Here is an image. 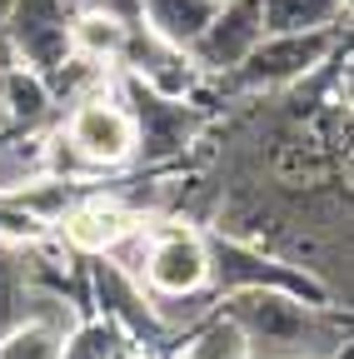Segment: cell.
I'll return each mask as SVG.
<instances>
[{
	"label": "cell",
	"instance_id": "obj_1",
	"mask_svg": "<svg viewBox=\"0 0 354 359\" xmlns=\"http://www.w3.org/2000/svg\"><path fill=\"white\" fill-rule=\"evenodd\" d=\"M210 309L235 320L250 359H334L349 339V320L334 304L299 299L290 290H230L215 294Z\"/></svg>",
	"mask_w": 354,
	"mask_h": 359
},
{
	"label": "cell",
	"instance_id": "obj_2",
	"mask_svg": "<svg viewBox=\"0 0 354 359\" xmlns=\"http://www.w3.org/2000/svg\"><path fill=\"white\" fill-rule=\"evenodd\" d=\"M115 95L125 100L130 120H135V160H145V165H170L205 130V110L190 95H165V90L125 75V70H115Z\"/></svg>",
	"mask_w": 354,
	"mask_h": 359
},
{
	"label": "cell",
	"instance_id": "obj_3",
	"mask_svg": "<svg viewBox=\"0 0 354 359\" xmlns=\"http://www.w3.org/2000/svg\"><path fill=\"white\" fill-rule=\"evenodd\" d=\"M205 250H210V299L230 294V290H290L299 299H320L329 304V290L309 275L304 264H285L275 255H264L254 245H240L225 230H205Z\"/></svg>",
	"mask_w": 354,
	"mask_h": 359
},
{
	"label": "cell",
	"instance_id": "obj_4",
	"mask_svg": "<svg viewBox=\"0 0 354 359\" xmlns=\"http://www.w3.org/2000/svg\"><path fill=\"white\" fill-rule=\"evenodd\" d=\"M60 135L95 175H115L125 165H135V120H130L125 100L115 95V70L95 95L70 105V115L60 120Z\"/></svg>",
	"mask_w": 354,
	"mask_h": 359
},
{
	"label": "cell",
	"instance_id": "obj_5",
	"mask_svg": "<svg viewBox=\"0 0 354 359\" xmlns=\"http://www.w3.org/2000/svg\"><path fill=\"white\" fill-rule=\"evenodd\" d=\"M85 290H90L95 314H100L105 325H115V334H120L125 344L160 354V349L175 339V334L165 330V320H160L150 290H145L140 280H130L125 269L110 264L105 255H90V259H85ZM160 359H165V354H160Z\"/></svg>",
	"mask_w": 354,
	"mask_h": 359
},
{
	"label": "cell",
	"instance_id": "obj_6",
	"mask_svg": "<svg viewBox=\"0 0 354 359\" xmlns=\"http://www.w3.org/2000/svg\"><path fill=\"white\" fill-rule=\"evenodd\" d=\"M140 285L150 290L155 304L210 294V250H205V230H195V224H180V219L150 224V245H145V264H140Z\"/></svg>",
	"mask_w": 354,
	"mask_h": 359
},
{
	"label": "cell",
	"instance_id": "obj_7",
	"mask_svg": "<svg viewBox=\"0 0 354 359\" xmlns=\"http://www.w3.org/2000/svg\"><path fill=\"white\" fill-rule=\"evenodd\" d=\"M334 30H294V35H259V45L230 70L219 75L235 90H280V85H294L304 80L309 70H320L334 50Z\"/></svg>",
	"mask_w": 354,
	"mask_h": 359
},
{
	"label": "cell",
	"instance_id": "obj_8",
	"mask_svg": "<svg viewBox=\"0 0 354 359\" xmlns=\"http://www.w3.org/2000/svg\"><path fill=\"white\" fill-rule=\"evenodd\" d=\"M145 215L130 205L125 195H105V190H80V200L60 215V224H55V240L65 245V250H75L80 259H90V255H105L120 235H130L140 224Z\"/></svg>",
	"mask_w": 354,
	"mask_h": 359
},
{
	"label": "cell",
	"instance_id": "obj_9",
	"mask_svg": "<svg viewBox=\"0 0 354 359\" xmlns=\"http://www.w3.org/2000/svg\"><path fill=\"white\" fill-rule=\"evenodd\" d=\"M259 35H264V20H259V0H219V11H215V20L200 30V40L190 45V65H195V75H210V80H219V75H230L254 45H259Z\"/></svg>",
	"mask_w": 354,
	"mask_h": 359
},
{
	"label": "cell",
	"instance_id": "obj_10",
	"mask_svg": "<svg viewBox=\"0 0 354 359\" xmlns=\"http://www.w3.org/2000/svg\"><path fill=\"white\" fill-rule=\"evenodd\" d=\"M11 35L20 60L40 75H55L70 60V15L60 0H20L11 15Z\"/></svg>",
	"mask_w": 354,
	"mask_h": 359
},
{
	"label": "cell",
	"instance_id": "obj_11",
	"mask_svg": "<svg viewBox=\"0 0 354 359\" xmlns=\"http://www.w3.org/2000/svg\"><path fill=\"white\" fill-rule=\"evenodd\" d=\"M55 115V95H50V80L30 70V65H15L0 75V125L6 130H20V135H35L46 130Z\"/></svg>",
	"mask_w": 354,
	"mask_h": 359
},
{
	"label": "cell",
	"instance_id": "obj_12",
	"mask_svg": "<svg viewBox=\"0 0 354 359\" xmlns=\"http://www.w3.org/2000/svg\"><path fill=\"white\" fill-rule=\"evenodd\" d=\"M219 0H140V25L175 50H190L200 30L215 20Z\"/></svg>",
	"mask_w": 354,
	"mask_h": 359
},
{
	"label": "cell",
	"instance_id": "obj_13",
	"mask_svg": "<svg viewBox=\"0 0 354 359\" xmlns=\"http://www.w3.org/2000/svg\"><path fill=\"white\" fill-rule=\"evenodd\" d=\"M125 35H130V25L115 11H80V15H70V55L85 65L115 70V60L125 50Z\"/></svg>",
	"mask_w": 354,
	"mask_h": 359
},
{
	"label": "cell",
	"instance_id": "obj_14",
	"mask_svg": "<svg viewBox=\"0 0 354 359\" xmlns=\"http://www.w3.org/2000/svg\"><path fill=\"white\" fill-rule=\"evenodd\" d=\"M349 11V0H259L264 35H294V30H334Z\"/></svg>",
	"mask_w": 354,
	"mask_h": 359
},
{
	"label": "cell",
	"instance_id": "obj_15",
	"mask_svg": "<svg viewBox=\"0 0 354 359\" xmlns=\"http://www.w3.org/2000/svg\"><path fill=\"white\" fill-rule=\"evenodd\" d=\"M170 359H250V349H245V334L235 330V320H225L219 309H210Z\"/></svg>",
	"mask_w": 354,
	"mask_h": 359
},
{
	"label": "cell",
	"instance_id": "obj_16",
	"mask_svg": "<svg viewBox=\"0 0 354 359\" xmlns=\"http://www.w3.org/2000/svg\"><path fill=\"white\" fill-rule=\"evenodd\" d=\"M30 309V264H25V245H6L0 240V334H11Z\"/></svg>",
	"mask_w": 354,
	"mask_h": 359
},
{
	"label": "cell",
	"instance_id": "obj_17",
	"mask_svg": "<svg viewBox=\"0 0 354 359\" xmlns=\"http://www.w3.org/2000/svg\"><path fill=\"white\" fill-rule=\"evenodd\" d=\"M35 175H46V135H20L15 130V140L0 135V195H15Z\"/></svg>",
	"mask_w": 354,
	"mask_h": 359
},
{
	"label": "cell",
	"instance_id": "obj_18",
	"mask_svg": "<svg viewBox=\"0 0 354 359\" xmlns=\"http://www.w3.org/2000/svg\"><path fill=\"white\" fill-rule=\"evenodd\" d=\"M65 349V330H55L50 320H35V314H25V320L0 334V359H60Z\"/></svg>",
	"mask_w": 354,
	"mask_h": 359
},
{
	"label": "cell",
	"instance_id": "obj_19",
	"mask_svg": "<svg viewBox=\"0 0 354 359\" xmlns=\"http://www.w3.org/2000/svg\"><path fill=\"white\" fill-rule=\"evenodd\" d=\"M115 344H120L115 325H105L100 314H85V320L65 334L60 359H110V354H115Z\"/></svg>",
	"mask_w": 354,
	"mask_h": 359
},
{
	"label": "cell",
	"instance_id": "obj_20",
	"mask_svg": "<svg viewBox=\"0 0 354 359\" xmlns=\"http://www.w3.org/2000/svg\"><path fill=\"white\" fill-rule=\"evenodd\" d=\"M110 359H160V354H150V349H135V344H125V339H120Z\"/></svg>",
	"mask_w": 354,
	"mask_h": 359
},
{
	"label": "cell",
	"instance_id": "obj_21",
	"mask_svg": "<svg viewBox=\"0 0 354 359\" xmlns=\"http://www.w3.org/2000/svg\"><path fill=\"white\" fill-rule=\"evenodd\" d=\"M334 359H339V354H334Z\"/></svg>",
	"mask_w": 354,
	"mask_h": 359
}]
</instances>
